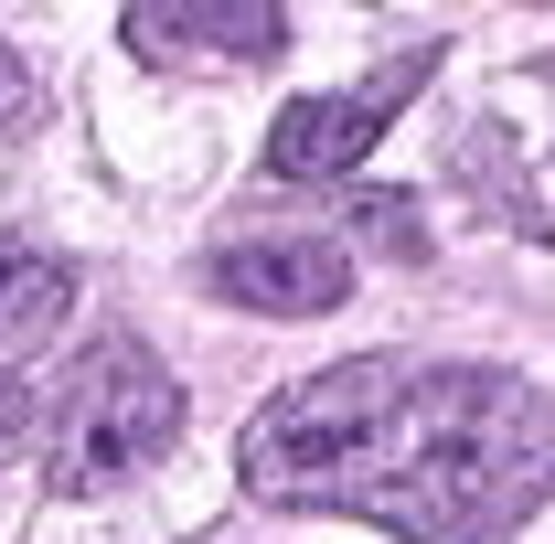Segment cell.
<instances>
[{
  "mask_svg": "<svg viewBox=\"0 0 555 544\" xmlns=\"http://www.w3.org/2000/svg\"><path fill=\"white\" fill-rule=\"evenodd\" d=\"M555 491V406L491 363H406L374 449L352 459L343 513L406 544H502Z\"/></svg>",
  "mask_w": 555,
  "mask_h": 544,
  "instance_id": "6da1fadb",
  "label": "cell"
},
{
  "mask_svg": "<svg viewBox=\"0 0 555 544\" xmlns=\"http://www.w3.org/2000/svg\"><path fill=\"white\" fill-rule=\"evenodd\" d=\"M406 385V352H352V363H321L310 385L268 396V416L246 427V491L278 502V513H343L352 459L374 449V427Z\"/></svg>",
  "mask_w": 555,
  "mask_h": 544,
  "instance_id": "7a4b0ae2",
  "label": "cell"
},
{
  "mask_svg": "<svg viewBox=\"0 0 555 544\" xmlns=\"http://www.w3.org/2000/svg\"><path fill=\"white\" fill-rule=\"evenodd\" d=\"M171 438H182V385H171V363H160L150 341H107V352H86L65 416H54L43 480H54L65 502H86V491L139 480Z\"/></svg>",
  "mask_w": 555,
  "mask_h": 544,
  "instance_id": "3957f363",
  "label": "cell"
},
{
  "mask_svg": "<svg viewBox=\"0 0 555 544\" xmlns=\"http://www.w3.org/2000/svg\"><path fill=\"white\" fill-rule=\"evenodd\" d=\"M427 75H438V43L396 54V65H385V75H363V86L299 96V107H288V118L268 129V182H352V171H363V150L396 129V107H406Z\"/></svg>",
  "mask_w": 555,
  "mask_h": 544,
  "instance_id": "277c9868",
  "label": "cell"
},
{
  "mask_svg": "<svg viewBox=\"0 0 555 544\" xmlns=\"http://www.w3.org/2000/svg\"><path fill=\"white\" fill-rule=\"evenodd\" d=\"M204 288L257 310V321H321V310L352 299V257L321 246V235H235V246L204 257Z\"/></svg>",
  "mask_w": 555,
  "mask_h": 544,
  "instance_id": "5b68a950",
  "label": "cell"
},
{
  "mask_svg": "<svg viewBox=\"0 0 555 544\" xmlns=\"http://www.w3.org/2000/svg\"><path fill=\"white\" fill-rule=\"evenodd\" d=\"M129 43L150 65H268L288 43V0H139Z\"/></svg>",
  "mask_w": 555,
  "mask_h": 544,
  "instance_id": "8992f818",
  "label": "cell"
},
{
  "mask_svg": "<svg viewBox=\"0 0 555 544\" xmlns=\"http://www.w3.org/2000/svg\"><path fill=\"white\" fill-rule=\"evenodd\" d=\"M75 310V277L43 257V246H22V235H0V363H22V352H43V341L65 332Z\"/></svg>",
  "mask_w": 555,
  "mask_h": 544,
  "instance_id": "52a82bcc",
  "label": "cell"
},
{
  "mask_svg": "<svg viewBox=\"0 0 555 544\" xmlns=\"http://www.w3.org/2000/svg\"><path fill=\"white\" fill-rule=\"evenodd\" d=\"M33 438H43V385L22 363H0V459H22Z\"/></svg>",
  "mask_w": 555,
  "mask_h": 544,
  "instance_id": "ba28073f",
  "label": "cell"
},
{
  "mask_svg": "<svg viewBox=\"0 0 555 544\" xmlns=\"http://www.w3.org/2000/svg\"><path fill=\"white\" fill-rule=\"evenodd\" d=\"M22 96H33V86H22V54H11V43H0V129H11V118H22Z\"/></svg>",
  "mask_w": 555,
  "mask_h": 544,
  "instance_id": "9c48e42d",
  "label": "cell"
}]
</instances>
